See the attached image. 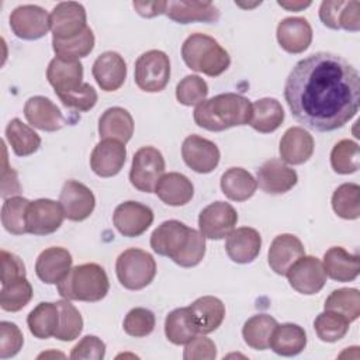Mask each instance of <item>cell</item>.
I'll list each match as a JSON object with an SVG mask.
<instances>
[{"instance_id": "obj_48", "label": "cell", "mask_w": 360, "mask_h": 360, "mask_svg": "<svg viewBox=\"0 0 360 360\" xmlns=\"http://www.w3.org/2000/svg\"><path fill=\"white\" fill-rule=\"evenodd\" d=\"M155 315L150 309L136 307L132 308L124 319V330L127 335L134 338H145L150 335L155 329Z\"/></svg>"}, {"instance_id": "obj_24", "label": "cell", "mask_w": 360, "mask_h": 360, "mask_svg": "<svg viewBox=\"0 0 360 360\" xmlns=\"http://www.w3.org/2000/svg\"><path fill=\"white\" fill-rule=\"evenodd\" d=\"M277 41L288 53H301L312 42L311 24L304 17H287L277 25Z\"/></svg>"}, {"instance_id": "obj_29", "label": "cell", "mask_w": 360, "mask_h": 360, "mask_svg": "<svg viewBox=\"0 0 360 360\" xmlns=\"http://www.w3.org/2000/svg\"><path fill=\"white\" fill-rule=\"evenodd\" d=\"M156 195L167 205H186L194 195V186L191 180L177 172L165 173L155 187Z\"/></svg>"}, {"instance_id": "obj_54", "label": "cell", "mask_w": 360, "mask_h": 360, "mask_svg": "<svg viewBox=\"0 0 360 360\" xmlns=\"http://www.w3.org/2000/svg\"><path fill=\"white\" fill-rule=\"evenodd\" d=\"M338 25L339 30L353 32L360 30V3L357 0L343 3L338 17Z\"/></svg>"}, {"instance_id": "obj_5", "label": "cell", "mask_w": 360, "mask_h": 360, "mask_svg": "<svg viewBox=\"0 0 360 360\" xmlns=\"http://www.w3.org/2000/svg\"><path fill=\"white\" fill-rule=\"evenodd\" d=\"M181 58L191 70L211 77L222 75L231 65V56L219 42L200 32L186 38L181 45Z\"/></svg>"}, {"instance_id": "obj_46", "label": "cell", "mask_w": 360, "mask_h": 360, "mask_svg": "<svg viewBox=\"0 0 360 360\" xmlns=\"http://www.w3.org/2000/svg\"><path fill=\"white\" fill-rule=\"evenodd\" d=\"M94 34L91 28H86L82 34L75 38L59 41L52 38V48L58 56H66L80 59L87 56L94 48Z\"/></svg>"}, {"instance_id": "obj_22", "label": "cell", "mask_w": 360, "mask_h": 360, "mask_svg": "<svg viewBox=\"0 0 360 360\" xmlns=\"http://www.w3.org/2000/svg\"><path fill=\"white\" fill-rule=\"evenodd\" d=\"M305 255L302 242L291 233L277 235L267 253L270 269L280 276H285L288 269Z\"/></svg>"}, {"instance_id": "obj_56", "label": "cell", "mask_w": 360, "mask_h": 360, "mask_svg": "<svg viewBox=\"0 0 360 360\" xmlns=\"http://www.w3.org/2000/svg\"><path fill=\"white\" fill-rule=\"evenodd\" d=\"M4 163H3V172H1V197L7 198L8 195L18 194L21 190V186L18 183L17 173L7 166V155L4 149Z\"/></svg>"}, {"instance_id": "obj_30", "label": "cell", "mask_w": 360, "mask_h": 360, "mask_svg": "<svg viewBox=\"0 0 360 360\" xmlns=\"http://www.w3.org/2000/svg\"><path fill=\"white\" fill-rule=\"evenodd\" d=\"M98 135L101 139H117L127 143L134 135L132 115L122 107L107 108L98 120Z\"/></svg>"}, {"instance_id": "obj_31", "label": "cell", "mask_w": 360, "mask_h": 360, "mask_svg": "<svg viewBox=\"0 0 360 360\" xmlns=\"http://www.w3.org/2000/svg\"><path fill=\"white\" fill-rule=\"evenodd\" d=\"M188 308L197 325L198 333L201 335L217 330L225 318L224 302L212 295H204L197 298Z\"/></svg>"}, {"instance_id": "obj_9", "label": "cell", "mask_w": 360, "mask_h": 360, "mask_svg": "<svg viewBox=\"0 0 360 360\" xmlns=\"http://www.w3.org/2000/svg\"><path fill=\"white\" fill-rule=\"evenodd\" d=\"M10 28L15 37L27 41H35L51 30V17L39 6L22 4L10 14Z\"/></svg>"}, {"instance_id": "obj_19", "label": "cell", "mask_w": 360, "mask_h": 360, "mask_svg": "<svg viewBox=\"0 0 360 360\" xmlns=\"http://www.w3.org/2000/svg\"><path fill=\"white\" fill-rule=\"evenodd\" d=\"M46 79L55 93H68L83 84V65L79 59L55 56L46 69Z\"/></svg>"}, {"instance_id": "obj_20", "label": "cell", "mask_w": 360, "mask_h": 360, "mask_svg": "<svg viewBox=\"0 0 360 360\" xmlns=\"http://www.w3.org/2000/svg\"><path fill=\"white\" fill-rule=\"evenodd\" d=\"M91 73L101 90L115 91L125 82L127 63L118 52L107 51L97 56L93 63Z\"/></svg>"}, {"instance_id": "obj_25", "label": "cell", "mask_w": 360, "mask_h": 360, "mask_svg": "<svg viewBox=\"0 0 360 360\" xmlns=\"http://www.w3.org/2000/svg\"><path fill=\"white\" fill-rule=\"evenodd\" d=\"M165 14L179 22H217L219 20V10L211 1L194 0H172L167 1Z\"/></svg>"}, {"instance_id": "obj_8", "label": "cell", "mask_w": 360, "mask_h": 360, "mask_svg": "<svg viewBox=\"0 0 360 360\" xmlns=\"http://www.w3.org/2000/svg\"><path fill=\"white\" fill-rule=\"evenodd\" d=\"M163 174L165 158L159 149L153 146H142L135 152L129 170V181L136 190L153 193Z\"/></svg>"}, {"instance_id": "obj_47", "label": "cell", "mask_w": 360, "mask_h": 360, "mask_svg": "<svg viewBox=\"0 0 360 360\" xmlns=\"http://www.w3.org/2000/svg\"><path fill=\"white\" fill-rule=\"evenodd\" d=\"M208 96V84L197 75H188L176 86V98L183 105H198Z\"/></svg>"}, {"instance_id": "obj_6", "label": "cell", "mask_w": 360, "mask_h": 360, "mask_svg": "<svg viewBox=\"0 0 360 360\" xmlns=\"http://www.w3.org/2000/svg\"><path fill=\"white\" fill-rule=\"evenodd\" d=\"M115 273L120 284L127 290H142L153 281L156 262L146 250L129 248L117 257Z\"/></svg>"}, {"instance_id": "obj_40", "label": "cell", "mask_w": 360, "mask_h": 360, "mask_svg": "<svg viewBox=\"0 0 360 360\" xmlns=\"http://www.w3.org/2000/svg\"><path fill=\"white\" fill-rule=\"evenodd\" d=\"M332 208L343 219H357L360 215V187L356 183L340 184L332 195Z\"/></svg>"}, {"instance_id": "obj_17", "label": "cell", "mask_w": 360, "mask_h": 360, "mask_svg": "<svg viewBox=\"0 0 360 360\" xmlns=\"http://www.w3.org/2000/svg\"><path fill=\"white\" fill-rule=\"evenodd\" d=\"M125 143L117 139H101L90 155V167L100 177H112L125 165Z\"/></svg>"}, {"instance_id": "obj_50", "label": "cell", "mask_w": 360, "mask_h": 360, "mask_svg": "<svg viewBox=\"0 0 360 360\" xmlns=\"http://www.w3.org/2000/svg\"><path fill=\"white\" fill-rule=\"evenodd\" d=\"M24 336L20 328L13 323L3 321L0 322V357H14L22 347Z\"/></svg>"}, {"instance_id": "obj_27", "label": "cell", "mask_w": 360, "mask_h": 360, "mask_svg": "<svg viewBox=\"0 0 360 360\" xmlns=\"http://www.w3.org/2000/svg\"><path fill=\"white\" fill-rule=\"evenodd\" d=\"M314 146V138L307 129L291 127L281 136L278 152L284 163L302 165L312 156Z\"/></svg>"}, {"instance_id": "obj_3", "label": "cell", "mask_w": 360, "mask_h": 360, "mask_svg": "<svg viewBox=\"0 0 360 360\" xmlns=\"http://www.w3.org/2000/svg\"><path fill=\"white\" fill-rule=\"evenodd\" d=\"M194 122L212 132L246 125L252 117V103L236 93H222L200 103L194 110Z\"/></svg>"}, {"instance_id": "obj_49", "label": "cell", "mask_w": 360, "mask_h": 360, "mask_svg": "<svg viewBox=\"0 0 360 360\" xmlns=\"http://www.w3.org/2000/svg\"><path fill=\"white\" fill-rule=\"evenodd\" d=\"M56 96L59 97V100L65 107L80 111V112L91 110L97 103V91L94 90L93 86L84 82L79 89L68 93H56Z\"/></svg>"}, {"instance_id": "obj_35", "label": "cell", "mask_w": 360, "mask_h": 360, "mask_svg": "<svg viewBox=\"0 0 360 360\" xmlns=\"http://www.w3.org/2000/svg\"><path fill=\"white\" fill-rule=\"evenodd\" d=\"M197 333L198 329L188 307L176 308L166 316L165 335L173 345H186Z\"/></svg>"}, {"instance_id": "obj_26", "label": "cell", "mask_w": 360, "mask_h": 360, "mask_svg": "<svg viewBox=\"0 0 360 360\" xmlns=\"http://www.w3.org/2000/svg\"><path fill=\"white\" fill-rule=\"evenodd\" d=\"M72 255L68 249L52 246L39 253L35 262L38 278L46 284H58L72 269Z\"/></svg>"}, {"instance_id": "obj_13", "label": "cell", "mask_w": 360, "mask_h": 360, "mask_svg": "<svg viewBox=\"0 0 360 360\" xmlns=\"http://www.w3.org/2000/svg\"><path fill=\"white\" fill-rule=\"evenodd\" d=\"M65 218L60 202L49 198L31 201L27 210V232L32 235H49L56 232Z\"/></svg>"}, {"instance_id": "obj_45", "label": "cell", "mask_w": 360, "mask_h": 360, "mask_svg": "<svg viewBox=\"0 0 360 360\" xmlns=\"http://www.w3.org/2000/svg\"><path fill=\"white\" fill-rule=\"evenodd\" d=\"M359 145L350 139L339 141L330 152L332 169L339 174H352L359 170Z\"/></svg>"}, {"instance_id": "obj_1", "label": "cell", "mask_w": 360, "mask_h": 360, "mask_svg": "<svg viewBox=\"0 0 360 360\" xmlns=\"http://www.w3.org/2000/svg\"><path fill=\"white\" fill-rule=\"evenodd\" d=\"M292 117L318 132H330L359 111L360 76L342 56L316 52L295 63L284 84Z\"/></svg>"}, {"instance_id": "obj_28", "label": "cell", "mask_w": 360, "mask_h": 360, "mask_svg": "<svg viewBox=\"0 0 360 360\" xmlns=\"http://www.w3.org/2000/svg\"><path fill=\"white\" fill-rule=\"evenodd\" d=\"M323 270L335 281H353L360 273V257L352 255L342 246L329 248L323 255Z\"/></svg>"}, {"instance_id": "obj_12", "label": "cell", "mask_w": 360, "mask_h": 360, "mask_svg": "<svg viewBox=\"0 0 360 360\" xmlns=\"http://www.w3.org/2000/svg\"><path fill=\"white\" fill-rule=\"evenodd\" d=\"M290 285L300 294L312 295L319 292L326 283V273L319 259L314 256L300 257L287 271Z\"/></svg>"}, {"instance_id": "obj_52", "label": "cell", "mask_w": 360, "mask_h": 360, "mask_svg": "<svg viewBox=\"0 0 360 360\" xmlns=\"http://www.w3.org/2000/svg\"><path fill=\"white\" fill-rule=\"evenodd\" d=\"M183 357L184 360H214L217 357L215 343L204 335L194 336L186 343Z\"/></svg>"}, {"instance_id": "obj_7", "label": "cell", "mask_w": 360, "mask_h": 360, "mask_svg": "<svg viewBox=\"0 0 360 360\" xmlns=\"http://www.w3.org/2000/svg\"><path fill=\"white\" fill-rule=\"evenodd\" d=\"M135 83L148 93L162 91L170 79L169 56L159 49L143 52L135 62Z\"/></svg>"}, {"instance_id": "obj_55", "label": "cell", "mask_w": 360, "mask_h": 360, "mask_svg": "<svg viewBox=\"0 0 360 360\" xmlns=\"http://www.w3.org/2000/svg\"><path fill=\"white\" fill-rule=\"evenodd\" d=\"M345 1L342 0H326L321 3L319 7V18L330 30H339L338 27V17L340 13V8Z\"/></svg>"}, {"instance_id": "obj_53", "label": "cell", "mask_w": 360, "mask_h": 360, "mask_svg": "<svg viewBox=\"0 0 360 360\" xmlns=\"http://www.w3.org/2000/svg\"><path fill=\"white\" fill-rule=\"evenodd\" d=\"M0 262H1V285L25 277V266L17 255L1 249Z\"/></svg>"}, {"instance_id": "obj_41", "label": "cell", "mask_w": 360, "mask_h": 360, "mask_svg": "<svg viewBox=\"0 0 360 360\" xmlns=\"http://www.w3.org/2000/svg\"><path fill=\"white\" fill-rule=\"evenodd\" d=\"M350 322L347 318H345L342 314L325 309L321 312L315 321H314V328L316 332V336L322 342H338L342 338L346 336L349 330Z\"/></svg>"}, {"instance_id": "obj_15", "label": "cell", "mask_w": 360, "mask_h": 360, "mask_svg": "<svg viewBox=\"0 0 360 360\" xmlns=\"http://www.w3.org/2000/svg\"><path fill=\"white\" fill-rule=\"evenodd\" d=\"M59 202L65 212V218L79 222L91 215L96 207V197L83 183L68 180L60 190Z\"/></svg>"}, {"instance_id": "obj_16", "label": "cell", "mask_w": 360, "mask_h": 360, "mask_svg": "<svg viewBox=\"0 0 360 360\" xmlns=\"http://www.w3.org/2000/svg\"><path fill=\"white\" fill-rule=\"evenodd\" d=\"M112 222L117 231L127 238L141 236L153 222V211L138 201H125L117 205Z\"/></svg>"}, {"instance_id": "obj_2", "label": "cell", "mask_w": 360, "mask_h": 360, "mask_svg": "<svg viewBox=\"0 0 360 360\" xmlns=\"http://www.w3.org/2000/svg\"><path fill=\"white\" fill-rule=\"evenodd\" d=\"M150 248L181 267H194L205 255V238L180 221L169 219L152 232Z\"/></svg>"}, {"instance_id": "obj_37", "label": "cell", "mask_w": 360, "mask_h": 360, "mask_svg": "<svg viewBox=\"0 0 360 360\" xmlns=\"http://www.w3.org/2000/svg\"><path fill=\"white\" fill-rule=\"evenodd\" d=\"M6 139L17 156H30L41 146V136L20 118H13L6 127Z\"/></svg>"}, {"instance_id": "obj_21", "label": "cell", "mask_w": 360, "mask_h": 360, "mask_svg": "<svg viewBox=\"0 0 360 360\" xmlns=\"http://www.w3.org/2000/svg\"><path fill=\"white\" fill-rule=\"evenodd\" d=\"M24 115L34 128L46 132L59 131L65 125V118L59 107L44 96H34L25 101Z\"/></svg>"}, {"instance_id": "obj_10", "label": "cell", "mask_w": 360, "mask_h": 360, "mask_svg": "<svg viewBox=\"0 0 360 360\" xmlns=\"http://www.w3.org/2000/svg\"><path fill=\"white\" fill-rule=\"evenodd\" d=\"M238 222L236 210L225 201H215L201 210L198 215L200 232L208 239H224Z\"/></svg>"}, {"instance_id": "obj_11", "label": "cell", "mask_w": 360, "mask_h": 360, "mask_svg": "<svg viewBox=\"0 0 360 360\" xmlns=\"http://www.w3.org/2000/svg\"><path fill=\"white\" fill-rule=\"evenodd\" d=\"M49 17L53 39H70L87 28L86 10L80 3L76 1L58 3L52 8Z\"/></svg>"}, {"instance_id": "obj_4", "label": "cell", "mask_w": 360, "mask_h": 360, "mask_svg": "<svg viewBox=\"0 0 360 360\" xmlns=\"http://www.w3.org/2000/svg\"><path fill=\"white\" fill-rule=\"evenodd\" d=\"M56 285L62 298L84 302H97L110 290L107 273L97 263H84L72 267Z\"/></svg>"}, {"instance_id": "obj_42", "label": "cell", "mask_w": 360, "mask_h": 360, "mask_svg": "<svg viewBox=\"0 0 360 360\" xmlns=\"http://www.w3.org/2000/svg\"><path fill=\"white\" fill-rule=\"evenodd\" d=\"M323 307L342 314L349 322H353L360 316V292L357 288L335 290L329 294Z\"/></svg>"}, {"instance_id": "obj_18", "label": "cell", "mask_w": 360, "mask_h": 360, "mask_svg": "<svg viewBox=\"0 0 360 360\" xmlns=\"http://www.w3.org/2000/svg\"><path fill=\"white\" fill-rule=\"evenodd\" d=\"M298 181V174L280 159L266 160L257 169V186L267 194L290 191Z\"/></svg>"}, {"instance_id": "obj_51", "label": "cell", "mask_w": 360, "mask_h": 360, "mask_svg": "<svg viewBox=\"0 0 360 360\" xmlns=\"http://www.w3.org/2000/svg\"><path fill=\"white\" fill-rule=\"evenodd\" d=\"M104 356L105 345L94 335L84 336L70 352V359L73 360H101Z\"/></svg>"}, {"instance_id": "obj_39", "label": "cell", "mask_w": 360, "mask_h": 360, "mask_svg": "<svg viewBox=\"0 0 360 360\" xmlns=\"http://www.w3.org/2000/svg\"><path fill=\"white\" fill-rule=\"evenodd\" d=\"M30 200L24 197L6 198L1 207V224L4 229L13 235H22L27 232V210Z\"/></svg>"}, {"instance_id": "obj_43", "label": "cell", "mask_w": 360, "mask_h": 360, "mask_svg": "<svg viewBox=\"0 0 360 360\" xmlns=\"http://www.w3.org/2000/svg\"><path fill=\"white\" fill-rule=\"evenodd\" d=\"M32 294V285L25 277L3 284L0 290V307L8 312H17L31 301Z\"/></svg>"}, {"instance_id": "obj_58", "label": "cell", "mask_w": 360, "mask_h": 360, "mask_svg": "<svg viewBox=\"0 0 360 360\" xmlns=\"http://www.w3.org/2000/svg\"><path fill=\"white\" fill-rule=\"evenodd\" d=\"M277 4L290 11H300V10L311 6V1H277Z\"/></svg>"}, {"instance_id": "obj_14", "label": "cell", "mask_w": 360, "mask_h": 360, "mask_svg": "<svg viewBox=\"0 0 360 360\" xmlns=\"http://www.w3.org/2000/svg\"><path fill=\"white\" fill-rule=\"evenodd\" d=\"M181 156L184 163L195 173H211L219 163L218 146L200 135H188L181 145Z\"/></svg>"}, {"instance_id": "obj_34", "label": "cell", "mask_w": 360, "mask_h": 360, "mask_svg": "<svg viewBox=\"0 0 360 360\" xmlns=\"http://www.w3.org/2000/svg\"><path fill=\"white\" fill-rule=\"evenodd\" d=\"M256 188V179L243 167H231L221 176V190L232 201L249 200Z\"/></svg>"}, {"instance_id": "obj_57", "label": "cell", "mask_w": 360, "mask_h": 360, "mask_svg": "<svg viewBox=\"0 0 360 360\" xmlns=\"http://www.w3.org/2000/svg\"><path fill=\"white\" fill-rule=\"evenodd\" d=\"M132 6L139 15L152 18V17L165 14L167 1H162V0L160 1H134Z\"/></svg>"}, {"instance_id": "obj_36", "label": "cell", "mask_w": 360, "mask_h": 360, "mask_svg": "<svg viewBox=\"0 0 360 360\" xmlns=\"http://www.w3.org/2000/svg\"><path fill=\"white\" fill-rule=\"evenodd\" d=\"M27 325L34 338L55 336L59 326V307L56 302H39L27 316Z\"/></svg>"}, {"instance_id": "obj_33", "label": "cell", "mask_w": 360, "mask_h": 360, "mask_svg": "<svg viewBox=\"0 0 360 360\" xmlns=\"http://www.w3.org/2000/svg\"><path fill=\"white\" fill-rule=\"evenodd\" d=\"M284 121V110L278 100L264 97L252 104V117L249 125L262 134L276 131Z\"/></svg>"}, {"instance_id": "obj_38", "label": "cell", "mask_w": 360, "mask_h": 360, "mask_svg": "<svg viewBox=\"0 0 360 360\" xmlns=\"http://www.w3.org/2000/svg\"><path fill=\"white\" fill-rule=\"evenodd\" d=\"M277 321L267 314H257L250 316L243 328L242 336L245 343L255 350H266L270 346V339Z\"/></svg>"}, {"instance_id": "obj_32", "label": "cell", "mask_w": 360, "mask_h": 360, "mask_svg": "<svg viewBox=\"0 0 360 360\" xmlns=\"http://www.w3.org/2000/svg\"><path fill=\"white\" fill-rule=\"evenodd\" d=\"M307 346V333L297 323H281L274 328L270 339V349L285 357L300 354Z\"/></svg>"}, {"instance_id": "obj_23", "label": "cell", "mask_w": 360, "mask_h": 360, "mask_svg": "<svg viewBox=\"0 0 360 360\" xmlns=\"http://www.w3.org/2000/svg\"><path fill=\"white\" fill-rule=\"evenodd\" d=\"M262 236L250 226L233 229L225 242V250L229 259L239 264L252 263L260 253Z\"/></svg>"}, {"instance_id": "obj_44", "label": "cell", "mask_w": 360, "mask_h": 360, "mask_svg": "<svg viewBox=\"0 0 360 360\" xmlns=\"http://www.w3.org/2000/svg\"><path fill=\"white\" fill-rule=\"evenodd\" d=\"M56 304L59 307V326L55 332V338L62 342L75 340L83 330V318L69 300H62Z\"/></svg>"}]
</instances>
